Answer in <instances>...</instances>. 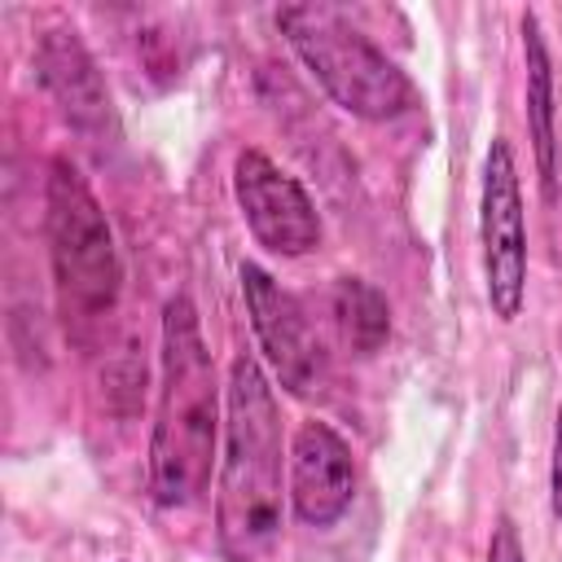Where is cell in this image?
<instances>
[{
	"label": "cell",
	"instance_id": "6da1fadb",
	"mask_svg": "<svg viewBox=\"0 0 562 562\" xmlns=\"http://www.w3.org/2000/svg\"><path fill=\"white\" fill-rule=\"evenodd\" d=\"M224 457L215 483V540L224 562H277L285 536L281 417L255 356L228 364Z\"/></svg>",
	"mask_w": 562,
	"mask_h": 562
},
{
	"label": "cell",
	"instance_id": "8fae6325",
	"mask_svg": "<svg viewBox=\"0 0 562 562\" xmlns=\"http://www.w3.org/2000/svg\"><path fill=\"white\" fill-rule=\"evenodd\" d=\"M329 312H334L338 338L356 356H373L391 338V307H386L382 290L369 285L364 277H338L334 294H329Z\"/></svg>",
	"mask_w": 562,
	"mask_h": 562
},
{
	"label": "cell",
	"instance_id": "3957f363",
	"mask_svg": "<svg viewBox=\"0 0 562 562\" xmlns=\"http://www.w3.org/2000/svg\"><path fill=\"white\" fill-rule=\"evenodd\" d=\"M277 26L290 40L294 57L312 70V79L325 88V97L364 119V123H386L413 110L417 92L408 75L364 35L347 22L342 9L303 0V4H281Z\"/></svg>",
	"mask_w": 562,
	"mask_h": 562
},
{
	"label": "cell",
	"instance_id": "ba28073f",
	"mask_svg": "<svg viewBox=\"0 0 562 562\" xmlns=\"http://www.w3.org/2000/svg\"><path fill=\"white\" fill-rule=\"evenodd\" d=\"M356 496L351 443L329 422H303L290 443V505L307 527H334Z\"/></svg>",
	"mask_w": 562,
	"mask_h": 562
},
{
	"label": "cell",
	"instance_id": "52a82bcc",
	"mask_svg": "<svg viewBox=\"0 0 562 562\" xmlns=\"http://www.w3.org/2000/svg\"><path fill=\"white\" fill-rule=\"evenodd\" d=\"M233 198L250 237L272 255H307L321 241V215L307 189L281 171L263 149H241L233 162Z\"/></svg>",
	"mask_w": 562,
	"mask_h": 562
},
{
	"label": "cell",
	"instance_id": "4fadbf2b",
	"mask_svg": "<svg viewBox=\"0 0 562 562\" xmlns=\"http://www.w3.org/2000/svg\"><path fill=\"white\" fill-rule=\"evenodd\" d=\"M549 509L562 527V404H558V417H553V457H549Z\"/></svg>",
	"mask_w": 562,
	"mask_h": 562
},
{
	"label": "cell",
	"instance_id": "7c38bea8",
	"mask_svg": "<svg viewBox=\"0 0 562 562\" xmlns=\"http://www.w3.org/2000/svg\"><path fill=\"white\" fill-rule=\"evenodd\" d=\"M487 562H527L514 518H496V527H492V544H487Z\"/></svg>",
	"mask_w": 562,
	"mask_h": 562
},
{
	"label": "cell",
	"instance_id": "277c9868",
	"mask_svg": "<svg viewBox=\"0 0 562 562\" xmlns=\"http://www.w3.org/2000/svg\"><path fill=\"white\" fill-rule=\"evenodd\" d=\"M44 206L61 321L75 334H88V325H97L119 299V255L110 220L70 158H53Z\"/></svg>",
	"mask_w": 562,
	"mask_h": 562
},
{
	"label": "cell",
	"instance_id": "8992f818",
	"mask_svg": "<svg viewBox=\"0 0 562 562\" xmlns=\"http://www.w3.org/2000/svg\"><path fill=\"white\" fill-rule=\"evenodd\" d=\"M241 294H246L250 329H255L259 351L268 356L277 382L290 395H299V400L321 395L325 391V378H329V364H325L321 338L307 325L303 307L259 263H241Z\"/></svg>",
	"mask_w": 562,
	"mask_h": 562
},
{
	"label": "cell",
	"instance_id": "5b68a950",
	"mask_svg": "<svg viewBox=\"0 0 562 562\" xmlns=\"http://www.w3.org/2000/svg\"><path fill=\"white\" fill-rule=\"evenodd\" d=\"M479 237H483V277H487L492 316L518 321L522 299H527V220H522L518 162H514V149L505 136H496L487 145Z\"/></svg>",
	"mask_w": 562,
	"mask_h": 562
},
{
	"label": "cell",
	"instance_id": "9c48e42d",
	"mask_svg": "<svg viewBox=\"0 0 562 562\" xmlns=\"http://www.w3.org/2000/svg\"><path fill=\"white\" fill-rule=\"evenodd\" d=\"M35 75L44 83V92L53 97V105L61 110V119L79 132H101L110 123V92L101 83V70L92 61V53L83 48V40L66 26H53L40 35L35 44Z\"/></svg>",
	"mask_w": 562,
	"mask_h": 562
},
{
	"label": "cell",
	"instance_id": "30bf717a",
	"mask_svg": "<svg viewBox=\"0 0 562 562\" xmlns=\"http://www.w3.org/2000/svg\"><path fill=\"white\" fill-rule=\"evenodd\" d=\"M522 57H527V132L536 154L540 193L553 206L558 202V127H553V57L544 44V31L536 13H522Z\"/></svg>",
	"mask_w": 562,
	"mask_h": 562
},
{
	"label": "cell",
	"instance_id": "7a4b0ae2",
	"mask_svg": "<svg viewBox=\"0 0 562 562\" xmlns=\"http://www.w3.org/2000/svg\"><path fill=\"white\" fill-rule=\"evenodd\" d=\"M215 364L202 342L198 307L171 294L162 307V382L149 439V496L162 509L193 505L211 483L215 461Z\"/></svg>",
	"mask_w": 562,
	"mask_h": 562
}]
</instances>
